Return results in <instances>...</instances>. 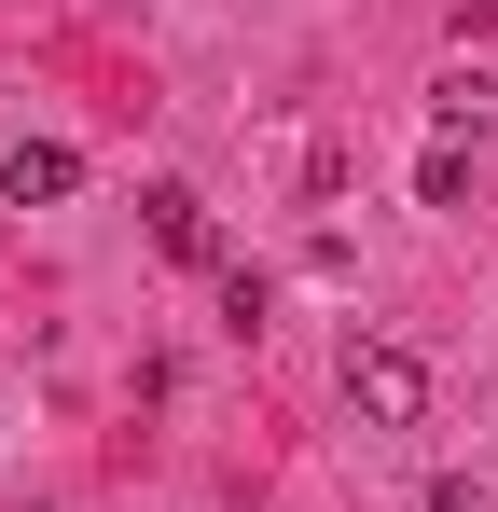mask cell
<instances>
[{
	"mask_svg": "<svg viewBox=\"0 0 498 512\" xmlns=\"http://www.w3.org/2000/svg\"><path fill=\"white\" fill-rule=\"evenodd\" d=\"M70 194H83L70 139H14V153H0V208H70Z\"/></svg>",
	"mask_w": 498,
	"mask_h": 512,
	"instance_id": "7a4b0ae2",
	"label": "cell"
},
{
	"mask_svg": "<svg viewBox=\"0 0 498 512\" xmlns=\"http://www.w3.org/2000/svg\"><path fill=\"white\" fill-rule=\"evenodd\" d=\"M346 402L374 429H415L429 416V360H415V346H346Z\"/></svg>",
	"mask_w": 498,
	"mask_h": 512,
	"instance_id": "6da1fadb",
	"label": "cell"
},
{
	"mask_svg": "<svg viewBox=\"0 0 498 512\" xmlns=\"http://www.w3.org/2000/svg\"><path fill=\"white\" fill-rule=\"evenodd\" d=\"M139 208H153V250H166V263H222V236H208V194H180V180H153Z\"/></svg>",
	"mask_w": 498,
	"mask_h": 512,
	"instance_id": "3957f363",
	"label": "cell"
},
{
	"mask_svg": "<svg viewBox=\"0 0 498 512\" xmlns=\"http://www.w3.org/2000/svg\"><path fill=\"white\" fill-rule=\"evenodd\" d=\"M429 111H443L457 139H485V125H498V84H485V70H443V84H429Z\"/></svg>",
	"mask_w": 498,
	"mask_h": 512,
	"instance_id": "277c9868",
	"label": "cell"
},
{
	"mask_svg": "<svg viewBox=\"0 0 498 512\" xmlns=\"http://www.w3.org/2000/svg\"><path fill=\"white\" fill-rule=\"evenodd\" d=\"M415 194H429V208H471V153H457V139H443V153H429V167H415Z\"/></svg>",
	"mask_w": 498,
	"mask_h": 512,
	"instance_id": "5b68a950",
	"label": "cell"
},
{
	"mask_svg": "<svg viewBox=\"0 0 498 512\" xmlns=\"http://www.w3.org/2000/svg\"><path fill=\"white\" fill-rule=\"evenodd\" d=\"M429 512H498V499L471 485V471H443V485H429Z\"/></svg>",
	"mask_w": 498,
	"mask_h": 512,
	"instance_id": "8992f818",
	"label": "cell"
}]
</instances>
